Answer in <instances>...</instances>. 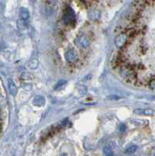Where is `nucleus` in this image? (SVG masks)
Wrapping results in <instances>:
<instances>
[{
  "instance_id": "obj_15",
  "label": "nucleus",
  "mask_w": 155,
  "mask_h": 156,
  "mask_svg": "<svg viewBox=\"0 0 155 156\" xmlns=\"http://www.w3.org/2000/svg\"><path fill=\"white\" fill-rule=\"evenodd\" d=\"M147 4L150 5V4H155V0H146Z\"/></svg>"
},
{
  "instance_id": "obj_14",
  "label": "nucleus",
  "mask_w": 155,
  "mask_h": 156,
  "mask_svg": "<svg viewBox=\"0 0 155 156\" xmlns=\"http://www.w3.org/2000/svg\"><path fill=\"white\" fill-rule=\"evenodd\" d=\"M108 99L109 100H118L120 99V97L117 96V95H110V96H108Z\"/></svg>"
},
{
  "instance_id": "obj_16",
  "label": "nucleus",
  "mask_w": 155,
  "mask_h": 156,
  "mask_svg": "<svg viewBox=\"0 0 155 156\" xmlns=\"http://www.w3.org/2000/svg\"><path fill=\"white\" fill-rule=\"evenodd\" d=\"M125 130H126V126L122 124V125H121V126H120V131H124Z\"/></svg>"
},
{
  "instance_id": "obj_6",
  "label": "nucleus",
  "mask_w": 155,
  "mask_h": 156,
  "mask_svg": "<svg viewBox=\"0 0 155 156\" xmlns=\"http://www.w3.org/2000/svg\"><path fill=\"white\" fill-rule=\"evenodd\" d=\"M20 17L24 21H27L30 19V13L27 9L23 7L20 9Z\"/></svg>"
},
{
  "instance_id": "obj_1",
  "label": "nucleus",
  "mask_w": 155,
  "mask_h": 156,
  "mask_svg": "<svg viewBox=\"0 0 155 156\" xmlns=\"http://www.w3.org/2000/svg\"><path fill=\"white\" fill-rule=\"evenodd\" d=\"M129 39H130V35L127 33L123 32L115 38V45L117 49H122L127 44Z\"/></svg>"
},
{
  "instance_id": "obj_13",
  "label": "nucleus",
  "mask_w": 155,
  "mask_h": 156,
  "mask_svg": "<svg viewBox=\"0 0 155 156\" xmlns=\"http://www.w3.org/2000/svg\"><path fill=\"white\" fill-rule=\"evenodd\" d=\"M154 113V111L151 109H147L143 110V114L146 115H152Z\"/></svg>"
},
{
  "instance_id": "obj_7",
  "label": "nucleus",
  "mask_w": 155,
  "mask_h": 156,
  "mask_svg": "<svg viewBox=\"0 0 155 156\" xmlns=\"http://www.w3.org/2000/svg\"><path fill=\"white\" fill-rule=\"evenodd\" d=\"M8 85H9V89L10 91L11 95H13L15 96L17 94V87L16 86L15 83L13 82V80L9 79L8 80Z\"/></svg>"
},
{
  "instance_id": "obj_4",
  "label": "nucleus",
  "mask_w": 155,
  "mask_h": 156,
  "mask_svg": "<svg viewBox=\"0 0 155 156\" xmlns=\"http://www.w3.org/2000/svg\"><path fill=\"white\" fill-rule=\"evenodd\" d=\"M75 43L78 45V46L81 47L83 49H87L89 48L91 42L88 40V38L85 37V36H78L76 39H75Z\"/></svg>"
},
{
  "instance_id": "obj_9",
  "label": "nucleus",
  "mask_w": 155,
  "mask_h": 156,
  "mask_svg": "<svg viewBox=\"0 0 155 156\" xmlns=\"http://www.w3.org/2000/svg\"><path fill=\"white\" fill-rule=\"evenodd\" d=\"M27 21H23V20H21V19H20V20L17 21V27L20 29L21 31L25 30V29L27 28Z\"/></svg>"
},
{
  "instance_id": "obj_11",
  "label": "nucleus",
  "mask_w": 155,
  "mask_h": 156,
  "mask_svg": "<svg viewBox=\"0 0 155 156\" xmlns=\"http://www.w3.org/2000/svg\"><path fill=\"white\" fill-rule=\"evenodd\" d=\"M136 149H137V146L136 145H132L131 146V147H130L129 148L126 149V152L128 154H133L136 152Z\"/></svg>"
},
{
  "instance_id": "obj_2",
  "label": "nucleus",
  "mask_w": 155,
  "mask_h": 156,
  "mask_svg": "<svg viewBox=\"0 0 155 156\" xmlns=\"http://www.w3.org/2000/svg\"><path fill=\"white\" fill-rule=\"evenodd\" d=\"M76 19V16H75V13L73 12V10L71 9H68L64 13V15L62 16V21L66 24H73L75 21Z\"/></svg>"
},
{
  "instance_id": "obj_12",
  "label": "nucleus",
  "mask_w": 155,
  "mask_h": 156,
  "mask_svg": "<svg viewBox=\"0 0 155 156\" xmlns=\"http://www.w3.org/2000/svg\"><path fill=\"white\" fill-rule=\"evenodd\" d=\"M66 80H61L60 81H59L57 83V85H56V87H55V89L59 90L60 87H62V86H63V85H66Z\"/></svg>"
},
{
  "instance_id": "obj_10",
  "label": "nucleus",
  "mask_w": 155,
  "mask_h": 156,
  "mask_svg": "<svg viewBox=\"0 0 155 156\" xmlns=\"http://www.w3.org/2000/svg\"><path fill=\"white\" fill-rule=\"evenodd\" d=\"M104 154L105 156H114L113 150L109 145L105 146L104 148Z\"/></svg>"
},
{
  "instance_id": "obj_17",
  "label": "nucleus",
  "mask_w": 155,
  "mask_h": 156,
  "mask_svg": "<svg viewBox=\"0 0 155 156\" xmlns=\"http://www.w3.org/2000/svg\"><path fill=\"white\" fill-rule=\"evenodd\" d=\"M61 156H68V155H67V154H66V153H64V154H62V155Z\"/></svg>"
},
{
  "instance_id": "obj_8",
  "label": "nucleus",
  "mask_w": 155,
  "mask_h": 156,
  "mask_svg": "<svg viewBox=\"0 0 155 156\" xmlns=\"http://www.w3.org/2000/svg\"><path fill=\"white\" fill-rule=\"evenodd\" d=\"M38 67V60L37 59H34L29 62L28 63V67L31 69H35Z\"/></svg>"
},
{
  "instance_id": "obj_3",
  "label": "nucleus",
  "mask_w": 155,
  "mask_h": 156,
  "mask_svg": "<svg viewBox=\"0 0 155 156\" xmlns=\"http://www.w3.org/2000/svg\"><path fill=\"white\" fill-rule=\"evenodd\" d=\"M65 58L66 61H68L70 63H73L79 59V55L75 49H70L65 54Z\"/></svg>"
},
{
  "instance_id": "obj_18",
  "label": "nucleus",
  "mask_w": 155,
  "mask_h": 156,
  "mask_svg": "<svg viewBox=\"0 0 155 156\" xmlns=\"http://www.w3.org/2000/svg\"><path fill=\"white\" fill-rule=\"evenodd\" d=\"M31 1H32V2H33V3H34V2H35L36 0H31Z\"/></svg>"
},
{
  "instance_id": "obj_5",
  "label": "nucleus",
  "mask_w": 155,
  "mask_h": 156,
  "mask_svg": "<svg viewBox=\"0 0 155 156\" xmlns=\"http://www.w3.org/2000/svg\"><path fill=\"white\" fill-rule=\"evenodd\" d=\"M45 104V99L43 96L41 95H37L33 100V105L35 106H38V107H41L44 106Z\"/></svg>"
}]
</instances>
